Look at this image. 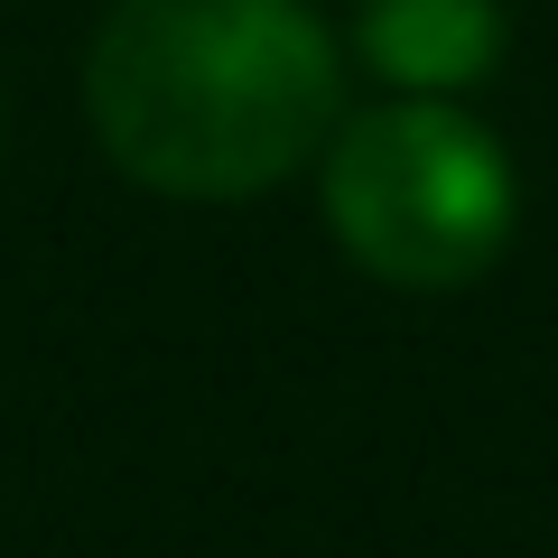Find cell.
<instances>
[{"instance_id":"1","label":"cell","mask_w":558,"mask_h":558,"mask_svg":"<svg viewBox=\"0 0 558 558\" xmlns=\"http://www.w3.org/2000/svg\"><path fill=\"white\" fill-rule=\"evenodd\" d=\"M84 112L159 196H260L336 131V47L307 0H112Z\"/></svg>"},{"instance_id":"3","label":"cell","mask_w":558,"mask_h":558,"mask_svg":"<svg viewBox=\"0 0 558 558\" xmlns=\"http://www.w3.org/2000/svg\"><path fill=\"white\" fill-rule=\"evenodd\" d=\"M363 57L391 84L447 94L502 57V10L494 0H363Z\"/></svg>"},{"instance_id":"2","label":"cell","mask_w":558,"mask_h":558,"mask_svg":"<svg viewBox=\"0 0 558 558\" xmlns=\"http://www.w3.org/2000/svg\"><path fill=\"white\" fill-rule=\"evenodd\" d=\"M326 215L391 289H457L512 242V159L447 102H391L336 131Z\"/></svg>"}]
</instances>
